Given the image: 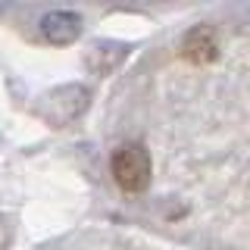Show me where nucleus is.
I'll return each instance as SVG.
<instances>
[{
  "instance_id": "nucleus-3",
  "label": "nucleus",
  "mask_w": 250,
  "mask_h": 250,
  "mask_svg": "<svg viewBox=\"0 0 250 250\" xmlns=\"http://www.w3.org/2000/svg\"><path fill=\"white\" fill-rule=\"evenodd\" d=\"M41 35L50 44H72L82 35V16L66 13V10H53L41 16Z\"/></svg>"
},
{
  "instance_id": "nucleus-2",
  "label": "nucleus",
  "mask_w": 250,
  "mask_h": 250,
  "mask_svg": "<svg viewBox=\"0 0 250 250\" xmlns=\"http://www.w3.org/2000/svg\"><path fill=\"white\" fill-rule=\"evenodd\" d=\"M88 106V91L82 88V84H66V88H57V91H50V97H47V109H44V116L47 119H57V109H62V116H60V125H66L69 119H75L82 109Z\"/></svg>"
},
{
  "instance_id": "nucleus-4",
  "label": "nucleus",
  "mask_w": 250,
  "mask_h": 250,
  "mask_svg": "<svg viewBox=\"0 0 250 250\" xmlns=\"http://www.w3.org/2000/svg\"><path fill=\"white\" fill-rule=\"evenodd\" d=\"M182 53H185V60H191V62H209V60H216L219 47H216L213 31H209V28H194L191 35L185 38Z\"/></svg>"
},
{
  "instance_id": "nucleus-1",
  "label": "nucleus",
  "mask_w": 250,
  "mask_h": 250,
  "mask_svg": "<svg viewBox=\"0 0 250 250\" xmlns=\"http://www.w3.org/2000/svg\"><path fill=\"white\" fill-rule=\"evenodd\" d=\"M109 169H113V178L122 191L128 194H141L147 191L150 185V175H153V163H150V153H147L144 144L138 141H125L113 150V160H109Z\"/></svg>"
}]
</instances>
